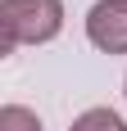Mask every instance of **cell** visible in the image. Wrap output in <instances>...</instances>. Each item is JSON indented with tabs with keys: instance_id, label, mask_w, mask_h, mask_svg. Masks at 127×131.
I'll list each match as a JSON object with an SVG mask.
<instances>
[{
	"instance_id": "obj_1",
	"label": "cell",
	"mask_w": 127,
	"mask_h": 131,
	"mask_svg": "<svg viewBox=\"0 0 127 131\" xmlns=\"http://www.w3.org/2000/svg\"><path fill=\"white\" fill-rule=\"evenodd\" d=\"M63 27V0H0V50L46 45Z\"/></svg>"
},
{
	"instance_id": "obj_2",
	"label": "cell",
	"mask_w": 127,
	"mask_h": 131,
	"mask_svg": "<svg viewBox=\"0 0 127 131\" xmlns=\"http://www.w3.org/2000/svg\"><path fill=\"white\" fill-rule=\"evenodd\" d=\"M86 36L104 54H127V0H95L86 14Z\"/></svg>"
},
{
	"instance_id": "obj_3",
	"label": "cell",
	"mask_w": 127,
	"mask_h": 131,
	"mask_svg": "<svg viewBox=\"0 0 127 131\" xmlns=\"http://www.w3.org/2000/svg\"><path fill=\"white\" fill-rule=\"evenodd\" d=\"M68 131H127V122L118 118L114 108H86Z\"/></svg>"
},
{
	"instance_id": "obj_4",
	"label": "cell",
	"mask_w": 127,
	"mask_h": 131,
	"mask_svg": "<svg viewBox=\"0 0 127 131\" xmlns=\"http://www.w3.org/2000/svg\"><path fill=\"white\" fill-rule=\"evenodd\" d=\"M0 131H41V118L23 104H5L0 108Z\"/></svg>"
}]
</instances>
